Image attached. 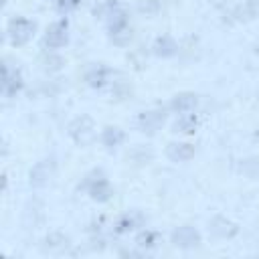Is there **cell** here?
I'll use <instances>...</instances> for the list:
<instances>
[{
    "instance_id": "6da1fadb",
    "label": "cell",
    "mask_w": 259,
    "mask_h": 259,
    "mask_svg": "<svg viewBox=\"0 0 259 259\" xmlns=\"http://www.w3.org/2000/svg\"><path fill=\"white\" fill-rule=\"evenodd\" d=\"M34 32V24L22 16L18 18H12L10 24H8V36L12 40V45H24Z\"/></svg>"
},
{
    "instance_id": "7a4b0ae2",
    "label": "cell",
    "mask_w": 259,
    "mask_h": 259,
    "mask_svg": "<svg viewBox=\"0 0 259 259\" xmlns=\"http://www.w3.org/2000/svg\"><path fill=\"white\" fill-rule=\"evenodd\" d=\"M67 30H69V24L67 20H57L53 22L49 28H47V34H45V45L49 49H59L67 42Z\"/></svg>"
},
{
    "instance_id": "3957f363",
    "label": "cell",
    "mask_w": 259,
    "mask_h": 259,
    "mask_svg": "<svg viewBox=\"0 0 259 259\" xmlns=\"http://www.w3.org/2000/svg\"><path fill=\"white\" fill-rule=\"evenodd\" d=\"M172 243L176 247H182V249H190V247H196L200 243V233L194 229V227H178L174 233H172Z\"/></svg>"
},
{
    "instance_id": "277c9868",
    "label": "cell",
    "mask_w": 259,
    "mask_h": 259,
    "mask_svg": "<svg viewBox=\"0 0 259 259\" xmlns=\"http://www.w3.org/2000/svg\"><path fill=\"white\" fill-rule=\"evenodd\" d=\"M71 136H73L75 142L81 144V146L89 144V142L93 140V136H95V132H93V121H91L89 117H79V119L71 125Z\"/></svg>"
},
{
    "instance_id": "5b68a950",
    "label": "cell",
    "mask_w": 259,
    "mask_h": 259,
    "mask_svg": "<svg viewBox=\"0 0 259 259\" xmlns=\"http://www.w3.org/2000/svg\"><path fill=\"white\" fill-rule=\"evenodd\" d=\"M89 194H91L93 200L105 202L111 196V186H109V182L101 174H97V178H93V182L89 184Z\"/></svg>"
},
{
    "instance_id": "8992f818",
    "label": "cell",
    "mask_w": 259,
    "mask_h": 259,
    "mask_svg": "<svg viewBox=\"0 0 259 259\" xmlns=\"http://www.w3.org/2000/svg\"><path fill=\"white\" fill-rule=\"evenodd\" d=\"M164 117H166L164 111H146V113L140 115V127L144 132L152 134V132H156L164 123Z\"/></svg>"
},
{
    "instance_id": "52a82bcc",
    "label": "cell",
    "mask_w": 259,
    "mask_h": 259,
    "mask_svg": "<svg viewBox=\"0 0 259 259\" xmlns=\"http://www.w3.org/2000/svg\"><path fill=\"white\" fill-rule=\"evenodd\" d=\"M210 231H212L217 237L227 239V237H233V235L237 233V225L231 223V221H227V219H223V217H217V219H212V223H210Z\"/></svg>"
},
{
    "instance_id": "ba28073f",
    "label": "cell",
    "mask_w": 259,
    "mask_h": 259,
    "mask_svg": "<svg viewBox=\"0 0 259 259\" xmlns=\"http://www.w3.org/2000/svg\"><path fill=\"white\" fill-rule=\"evenodd\" d=\"M51 170H53V164L51 162H40V164H36L34 168H32V172H30V182L34 184V186H42V184H47V180H49V176H51Z\"/></svg>"
},
{
    "instance_id": "9c48e42d",
    "label": "cell",
    "mask_w": 259,
    "mask_h": 259,
    "mask_svg": "<svg viewBox=\"0 0 259 259\" xmlns=\"http://www.w3.org/2000/svg\"><path fill=\"white\" fill-rule=\"evenodd\" d=\"M196 105V95L194 93H180L172 99V109L178 113H188Z\"/></svg>"
},
{
    "instance_id": "30bf717a",
    "label": "cell",
    "mask_w": 259,
    "mask_h": 259,
    "mask_svg": "<svg viewBox=\"0 0 259 259\" xmlns=\"http://www.w3.org/2000/svg\"><path fill=\"white\" fill-rule=\"evenodd\" d=\"M168 156H170L174 162H182V160H188V158L194 156V148H192L190 144H170Z\"/></svg>"
},
{
    "instance_id": "8fae6325",
    "label": "cell",
    "mask_w": 259,
    "mask_h": 259,
    "mask_svg": "<svg viewBox=\"0 0 259 259\" xmlns=\"http://www.w3.org/2000/svg\"><path fill=\"white\" fill-rule=\"evenodd\" d=\"M121 140H123V132L119 130V127H105L103 130V136H101V142L107 146V148H115L117 144H121Z\"/></svg>"
},
{
    "instance_id": "7c38bea8",
    "label": "cell",
    "mask_w": 259,
    "mask_h": 259,
    "mask_svg": "<svg viewBox=\"0 0 259 259\" xmlns=\"http://www.w3.org/2000/svg\"><path fill=\"white\" fill-rule=\"evenodd\" d=\"M107 75H109V71L105 69V67H95V69H91L89 73H87V83L91 85V87H101L105 81H107Z\"/></svg>"
},
{
    "instance_id": "4fadbf2b",
    "label": "cell",
    "mask_w": 259,
    "mask_h": 259,
    "mask_svg": "<svg viewBox=\"0 0 259 259\" xmlns=\"http://www.w3.org/2000/svg\"><path fill=\"white\" fill-rule=\"evenodd\" d=\"M154 49H156V55H160V57H170V55H174L176 42H174L170 36H162V38L156 40Z\"/></svg>"
},
{
    "instance_id": "5bb4252c",
    "label": "cell",
    "mask_w": 259,
    "mask_h": 259,
    "mask_svg": "<svg viewBox=\"0 0 259 259\" xmlns=\"http://www.w3.org/2000/svg\"><path fill=\"white\" fill-rule=\"evenodd\" d=\"M2 87H4V93H6V95L16 93V91L20 89V75H18V73L10 75V71L4 69V83H2Z\"/></svg>"
},
{
    "instance_id": "9a60e30c",
    "label": "cell",
    "mask_w": 259,
    "mask_h": 259,
    "mask_svg": "<svg viewBox=\"0 0 259 259\" xmlns=\"http://www.w3.org/2000/svg\"><path fill=\"white\" fill-rule=\"evenodd\" d=\"M176 130L178 132H184V134H192L196 130V117H194V113H184L176 121Z\"/></svg>"
},
{
    "instance_id": "2e32d148",
    "label": "cell",
    "mask_w": 259,
    "mask_h": 259,
    "mask_svg": "<svg viewBox=\"0 0 259 259\" xmlns=\"http://www.w3.org/2000/svg\"><path fill=\"white\" fill-rule=\"evenodd\" d=\"M136 221H142L140 214H123L119 221H117V231L119 233H125L130 229H136Z\"/></svg>"
},
{
    "instance_id": "e0dca14e",
    "label": "cell",
    "mask_w": 259,
    "mask_h": 259,
    "mask_svg": "<svg viewBox=\"0 0 259 259\" xmlns=\"http://www.w3.org/2000/svg\"><path fill=\"white\" fill-rule=\"evenodd\" d=\"M136 241H138V245H142V247H154L156 241H158V235L152 233V231H144V233L138 235Z\"/></svg>"
},
{
    "instance_id": "ac0fdd59",
    "label": "cell",
    "mask_w": 259,
    "mask_h": 259,
    "mask_svg": "<svg viewBox=\"0 0 259 259\" xmlns=\"http://www.w3.org/2000/svg\"><path fill=\"white\" fill-rule=\"evenodd\" d=\"M57 6L61 12H69V10H75L79 6V0H59Z\"/></svg>"
},
{
    "instance_id": "d6986e66",
    "label": "cell",
    "mask_w": 259,
    "mask_h": 259,
    "mask_svg": "<svg viewBox=\"0 0 259 259\" xmlns=\"http://www.w3.org/2000/svg\"><path fill=\"white\" fill-rule=\"evenodd\" d=\"M247 6L253 14H259V0H247Z\"/></svg>"
}]
</instances>
